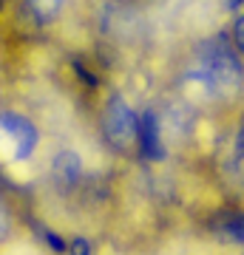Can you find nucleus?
I'll return each instance as SVG.
<instances>
[{
    "label": "nucleus",
    "mask_w": 244,
    "mask_h": 255,
    "mask_svg": "<svg viewBox=\"0 0 244 255\" xmlns=\"http://www.w3.org/2000/svg\"><path fill=\"white\" fill-rule=\"evenodd\" d=\"M185 80L199 82L213 97L236 94L244 82V65L233 48L227 46V37H219L216 43H205L199 48L196 65L185 74Z\"/></svg>",
    "instance_id": "nucleus-1"
},
{
    "label": "nucleus",
    "mask_w": 244,
    "mask_h": 255,
    "mask_svg": "<svg viewBox=\"0 0 244 255\" xmlns=\"http://www.w3.org/2000/svg\"><path fill=\"white\" fill-rule=\"evenodd\" d=\"M102 133L117 150H131L139 136V114L125 102L122 94H111L102 108Z\"/></svg>",
    "instance_id": "nucleus-2"
},
{
    "label": "nucleus",
    "mask_w": 244,
    "mask_h": 255,
    "mask_svg": "<svg viewBox=\"0 0 244 255\" xmlns=\"http://www.w3.org/2000/svg\"><path fill=\"white\" fill-rule=\"evenodd\" d=\"M0 136L9 139V159L11 162H23L34 153L40 133L26 117H20L14 111H3L0 114Z\"/></svg>",
    "instance_id": "nucleus-3"
},
{
    "label": "nucleus",
    "mask_w": 244,
    "mask_h": 255,
    "mask_svg": "<svg viewBox=\"0 0 244 255\" xmlns=\"http://www.w3.org/2000/svg\"><path fill=\"white\" fill-rule=\"evenodd\" d=\"M136 145L142 150L145 159H162L165 147H162V117L156 114L154 108L145 111L139 117V136H136Z\"/></svg>",
    "instance_id": "nucleus-4"
},
{
    "label": "nucleus",
    "mask_w": 244,
    "mask_h": 255,
    "mask_svg": "<svg viewBox=\"0 0 244 255\" xmlns=\"http://www.w3.org/2000/svg\"><path fill=\"white\" fill-rule=\"evenodd\" d=\"M51 179H54L57 187H63V190H71L77 187V182L82 179V159L77 150H57L54 159H51Z\"/></svg>",
    "instance_id": "nucleus-5"
},
{
    "label": "nucleus",
    "mask_w": 244,
    "mask_h": 255,
    "mask_svg": "<svg viewBox=\"0 0 244 255\" xmlns=\"http://www.w3.org/2000/svg\"><path fill=\"white\" fill-rule=\"evenodd\" d=\"M65 0H28V9L37 14V20H51L60 14Z\"/></svg>",
    "instance_id": "nucleus-6"
},
{
    "label": "nucleus",
    "mask_w": 244,
    "mask_h": 255,
    "mask_svg": "<svg viewBox=\"0 0 244 255\" xmlns=\"http://www.w3.org/2000/svg\"><path fill=\"white\" fill-rule=\"evenodd\" d=\"M230 40H233V51L239 57H244V9L236 11L233 28H230Z\"/></svg>",
    "instance_id": "nucleus-7"
},
{
    "label": "nucleus",
    "mask_w": 244,
    "mask_h": 255,
    "mask_svg": "<svg viewBox=\"0 0 244 255\" xmlns=\"http://www.w3.org/2000/svg\"><path fill=\"white\" fill-rule=\"evenodd\" d=\"M68 253L71 255H91V247L85 238H74L71 244H68Z\"/></svg>",
    "instance_id": "nucleus-8"
},
{
    "label": "nucleus",
    "mask_w": 244,
    "mask_h": 255,
    "mask_svg": "<svg viewBox=\"0 0 244 255\" xmlns=\"http://www.w3.org/2000/svg\"><path fill=\"white\" fill-rule=\"evenodd\" d=\"M74 68H77V74H80L82 80L88 82V85H97V77H94V74H91V71H88V68H85L82 63H74Z\"/></svg>",
    "instance_id": "nucleus-9"
},
{
    "label": "nucleus",
    "mask_w": 244,
    "mask_h": 255,
    "mask_svg": "<svg viewBox=\"0 0 244 255\" xmlns=\"http://www.w3.org/2000/svg\"><path fill=\"white\" fill-rule=\"evenodd\" d=\"M227 11H242L244 9V0H225Z\"/></svg>",
    "instance_id": "nucleus-10"
}]
</instances>
